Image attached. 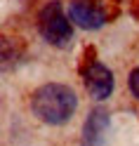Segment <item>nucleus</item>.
<instances>
[{"mask_svg":"<svg viewBox=\"0 0 139 146\" xmlns=\"http://www.w3.org/2000/svg\"><path fill=\"white\" fill-rule=\"evenodd\" d=\"M78 108V97L69 85L47 83L38 87L31 97V111L38 120L47 125H64L69 123Z\"/></svg>","mask_w":139,"mask_h":146,"instance_id":"1","label":"nucleus"},{"mask_svg":"<svg viewBox=\"0 0 139 146\" xmlns=\"http://www.w3.org/2000/svg\"><path fill=\"white\" fill-rule=\"evenodd\" d=\"M71 17L64 14L61 3H47L38 14V31L43 35L45 42L54 45V47H69V42L73 38V29H71Z\"/></svg>","mask_w":139,"mask_h":146,"instance_id":"2","label":"nucleus"},{"mask_svg":"<svg viewBox=\"0 0 139 146\" xmlns=\"http://www.w3.org/2000/svg\"><path fill=\"white\" fill-rule=\"evenodd\" d=\"M69 17L80 29L97 31L106 24L108 10L101 0H71L69 3Z\"/></svg>","mask_w":139,"mask_h":146,"instance_id":"3","label":"nucleus"},{"mask_svg":"<svg viewBox=\"0 0 139 146\" xmlns=\"http://www.w3.org/2000/svg\"><path fill=\"white\" fill-rule=\"evenodd\" d=\"M82 80H85V90L90 92V97L94 99V102H104V99L111 97L116 87V80H113V73L111 68H106L104 64H90L87 71L82 73Z\"/></svg>","mask_w":139,"mask_h":146,"instance_id":"4","label":"nucleus"},{"mask_svg":"<svg viewBox=\"0 0 139 146\" xmlns=\"http://www.w3.org/2000/svg\"><path fill=\"white\" fill-rule=\"evenodd\" d=\"M108 111L106 108H94L85 125H82V146H104L106 141V132H108Z\"/></svg>","mask_w":139,"mask_h":146,"instance_id":"5","label":"nucleus"},{"mask_svg":"<svg viewBox=\"0 0 139 146\" xmlns=\"http://www.w3.org/2000/svg\"><path fill=\"white\" fill-rule=\"evenodd\" d=\"M127 85H130V92L134 94V99H139V66L130 73V80H127Z\"/></svg>","mask_w":139,"mask_h":146,"instance_id":"6","label":"nucleus"}]
</instances>
